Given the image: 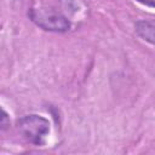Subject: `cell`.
Wrapping results in <instances>:
<instances>
[{"label": "cell", "mask_w": 155, "mask_h": 155, "mask_svg": "<svg viewBox=\"0 0 155 155\" xmlns=\"http://www.w3.org/2000/svg\"><path fill=\"white\" fill-rule=\"evenodd\" d=\"M17 128L25 140L35 145H42L50 131V124L45 117L31 114L21 117L17 121Z\"/></svg>", "instance_id": "6da1fadb"}, {"label": "cell", "mask_w": 155, "mask_h": 155, "mask_svg": "<svg viewBox=\"0 0 155 155\" xmlns=\"http://www.w3.org/2000/svg\"><path fill=\"white\" fill-rule=\"evenodd\" d=\"M29 18L41 29L54 33H64L69 30L70 23L68 18L58 11L47 7L31 8L29 11Z\"/></svg>", "instance_id": "7a4b0ae2"}, {"label": "cell", "mask_w": 155, "mask_h": 155, "mask_svg": "<svg viewBox=\"0 0 155 155\" xmlns=\"http://www.w3.org/2000/svg\"><path fill=\"white\" fill-rule=\"evenodd\" d=\"M136 33L147 42L155 45V21L140 19L134 24Z\"/></svg>", "instance_id": "3957f363"}, {"label": "cell", "mask_w": 155, "mask_h": 155, "mask_svg": "<svg viewBox=\"0 0 155 155\" xmlns=\"http://www.w3.org/2000/svg\"><path fill=\"white\" fill-rule=\"evenodd\" d=\"M8 126H10L8 116H7V114L5 113V110H2V116H1V128H2V130H6Z\"/></svg>", "instance_id": "277c9868"}, {"label": "cell", "mask_w": 155, "mask_h": 155, "mask_svg": "<svg viewBox=\"0 0 155 155\" xmlns=\"http://www.w3.org/2000/svg\"><path fill=\"white\" fill-rule=\"evenodd\" d=\"M138 2L145 5V6H149V7H154L155 8V0H137Z\"/></svg>", "instance_id": "5b68a950"}]
</instances>
